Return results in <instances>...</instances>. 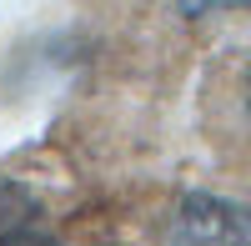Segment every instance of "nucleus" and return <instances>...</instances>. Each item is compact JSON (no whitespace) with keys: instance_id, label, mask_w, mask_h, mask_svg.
<instances>
[{"instance_id":"nucleus-1","label":"nucleus","mask_w":251,"mask_h":246,"mask_svg":"<svg viewBox=\"0 0 251 246\" xmlns=\"http://www.w3.org/2000/svg\"><path fill=\"white\" fill-rule=\"evenodd\" d=\"M166 246H251V206L216 191H186L166 216Z\"/></svg>"},{"instance_id":"nucleus-2","label":"nucleus","mask_w":251,"mask_h":246,"mask_svg":"<svg viewBox=\"0 0 251 246\" xmlns=\"http://www.w3.org/2000/svg\"><path fill=\"white\" fill-rule=\"evenodd\" d=\"M0 246H66L50 231L46 206L10 176H0Z\"/></svg>"},{"instance_id":"nucleus-3","label":"nucleus","mask_w":251,"mask_h":246,"mask_svg":"<svg viewBox=\"0 0 251 246\" xmlns=\"http://www.w3.org/2000/svg\"><path fill=\"white\" fill-rule=\"evenodd\" d=\"M181 15H211V10H251V0H176Z\"/></svg>"},{"instance_id":"nucleus-4","label":"nucleus","mask_w":251,"mask_h":246,"mask_svg":"<svg viewBox=\"0 0 251 246\" xmlns=\"http://www.w3.org/2000/svg\"><path fill=\"white\" fill-rule=\"evenodd\" d=\"M246 116H251V66H246Z\"/></svg>"}]
</instances>
